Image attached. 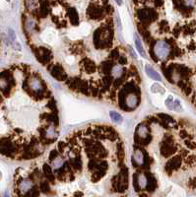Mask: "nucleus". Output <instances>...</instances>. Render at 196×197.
I'll return each instance as SVG.
<instances>
[{
	"instance_id": "1",
	"label": "nucleus",
	"mask_w": 196,
	"mask_h": 197,
	"mask_svg": "<svg viewBox=\"0 0 196 197\" xmlns=\"http://www.w3.org/2000/svg\"><path fill=\"white\" fill-rule=\"evenodd\" d=\"M91 33V26L87 23H82L78 28H73L69 31V38L71 40L76 41L79 38L88 36Z\"/></svg>"
},
{
	"instance_id": "2",
	"label": "nucleus",
	"mask_w": 196,
	"mask_h": 197,
	"mask_svg": "<svg viewBox=\"0 0 196 197\" xmlns=\"http://www.w3.org/2000/svg\"><path fill=\"white\" fill-rule=\"evenodd\" d=\"M154 52L160 60H165L170 52V46L167 41H158L154 45Z\"/></svg>"
},
{
	"instance_id": "3",
	"label": "nucleus",
	"mask_w": 196,
	"mask_h": 197,
	"mask_svg": "<svg viewBox=\"0 0 196 197\" xmlns=\"http://www.w3.org/2000/svg\"><path fill=\"white\" fill-rule=\"evenodd\" d=\"M41 38L45 44H48L49 45H54L58 40L57 32L52 28H48L46 30H45L44 33H42Z\"/></svg>"
},
{
	"instance_id": "4",
	"label": "nucleus",
	"mask_w": 196,
	"mask_h": 197,
	"mask_svg": "<svg viewBox=\"0 0 196 197\" xmlns=\"http://www.w3.org/2000/svg\"><path fill=\"white\" fill-rule=\"evenodd\" d=\"M29 87L32 91L39 93V92L42 91L44 85H42L41 81L39 78H37V77H32V78L29 80Z\"/></svg>"
},
{
	"instance_id": "5",
	"label": "nucleus",
	"mask_w": 196,
	"mask_h": 197,
	"mask_svg": "<svg viewBox=\"0 0 196 197\" xmlns=\"http://www.w3.org/2000/svg\"><path fill=\"white\" fill-rule=\"evenodd\" d=\"M145 73H146V75L149 77V78H151L152 80L158 81V82H161L162 81L161 75L158 73V72L151 65H149V64H146V65H145Z\"/></svg>"
},
{
	"instance_id": "6",
	"label": "nucleus",
	"mask_w": 196,
	"mask_h": 197,
	"mask_svg": "<svg viewBox=\"0 0 196 197\" xmlns=\"http://www.w3.org/2000/svg\"><path fill=\"white\" fill-rule=\"evenodd\" d=\"M138 102H139V99H138V96L136 95V94L131 93V94H129V95L126 96L125 104H126V106H128L129 109H133L135 108H137Z\"/></svg>"
},
{
	"instance_id": "7",
	"label": "nucleus",
	"mask_w": 196,
	"mask_h": 197,
	"mask_svg": "<svg viewBox=\"0 0 196 197\" xmlns=\"http://www.w3.org/2000/svg\"><path fill=\"white\" fill-rule=\"evenodd\" d=\"M34 186V182L29 178H24L20 181L19 183V190L21 191V193H26V192H29L30 190L32 189Z\"/></svg>"
},
{
	"instance_id": "8",
	"label": "nucleus",
	"mask_w": 196,
	"mask_h": 197,
	"mask_svg": "<svg viewBox=\"0 0 196 197\" xmlns=\"http://www.w3.org/2000/svg\"><path fill=\"white\" fill-rule=\"evenodd\" d=\"M134 44H135V48H136V50H137V52L141 55L143 58H147V53H146V50L144 48V45L142 44L141 40H140V38L134 34Z\"/></svg>"
},
{
	"instance_id": "9",
	"label": "nucleus",
	"mask_w": 196,
	"mask_h": 197,
	"mask_svg": "<svg viewBox=\"0 0 196 197\" xmlns=\"http://www.w3.org/2000/svg\"><path fill=\"white\" fill-rule=\"evenodd\" d=\"M133 160H134V162L137 164V166H143L144 165V163H145V157H144V154H143V152L141 151V150H139V149H137V150H135L134 151V153H133Z\"/></svg>"
},
{
	"instance_id": "10",
	"label": "nucleus",
	"mask_w": 196,
	"mask_h": 197,
	"mask_svg": "<svg viewBox=\"0 0 196 197\" xmlns=\"http://www.w3.org/2000/svg\"><path fill=\"white\" fill-rule=\"evenodd\" d=\"M150 91L152 94H160V95H164V94L166 93V90L165 88L162 86V85L160 83H158V81H155L154 83H153L151 85V87H150Z\"/></svg>"
},
{
	"instance_id": "11",
	"label": "nucleus",
	"mask_w": 196,
	"mask_h": 197,
	"mask_svg": "<svg viewBox=\"0 0 196 197\" xmlns=\"http://www.w3.org/2000/svg\"><path fill=\"white\" fill-rule=\"evenodd\" d=\"M122 74H123V67L121 65L116 64V65H114L112 68V75L113 78L119 79L122 76Z\"/></svg>"
},
{
	"instance_id": "12",
	"label": "nucleus",
	"mask_w": 196,
	"mask_h": 197,
	"mask_svg": "<svg viewBox=\"0 0 196 197\" xmlns=\"http://www.w3.org/2000/svg\"><path fill=\"white\" fill-rule=\"evenodd\" d=\"M109 116L110 119L116 124H121L123 122V117L119 114L117 111H114V110H110L109 111Z\"/></svg>"
},
{
	"instance_id": "13",
	"label": "nucleus",
	"mask_w": 196,
	"mask_h": 197,
	"mask_svg": "<svg viewBox=\"0 0 196 197\" xmlns=\"http://www.w3.org/2000/svg\"><path fill=\"white\" fill-rule=\"evenodd\" d=\"M137 183H138V185H139L140 188L144 189V188L148 185V179H147L146 175H145L144 174H138V177H137Z\"/></svg>"
},
{
	"instance_id": "14",
	"label": "nucleus",
	"mask_w": 196,
	"mask_h": 197,
	"mask_svg": "<svg viewBox=\"0 0 196 197\" xmlns=\"http://www.w3.org/2000/svg\"><path fill=\"white\" fill-rule=\"evenodd\" d=\"M63 165H64V159H62L60 157H57L52 161V170H58V169L62 168Z\"/></svg>"
},
{
	"instance_id": "15",
	"label": "nucleus",
	"mask_w": 196,
	"mask_h": 197,
	"mask_svg": "<svg viewBox=\"0 0 196 197\" xmlns=\"http://www.w3.org/2000/svg\"><path fill=\"white\" fill-rule=\"evenodd\" d=\"M137 135L139 138H146L148 135V128L145 124H141L137 128Z\"/></svg>"
},
{
	"instance_id": "16",
	"label": "nucleus",
	"mask_w": 196,
	"mask_h": 197,
	"mask_svg": "<svg viewBox=\"0 0 196 197\" xmlns=\"http://www.w3.org/2000/svg\"><path fill=\"white\" fill-rule=\"evenodd\" d=\"M45 135L49 139L55 138V137H56V131H55V128L52 125L48 126V128H46V130H45Z\"/></svg>"
},
{
	"instance_id": "17",
	"label": "nucleus",
	"mask_w": 196,
	"mask_h": 197,
	"mask_svg": "<svg viewBox=\"0 0 196 197\" xmlns=\"http://www.w3.org/2000/svg\"><path fill=\"white\" fill-rule=\"evenodd\" d=\"M26 5L29 10H35L39 6V3H37V0H26Z\"/></svg>"
},
{
	"instance_id": "18",
	"label": "nucleus",
	"mask_w": 196,
	"mask_h": 197,
	"mask_svg": "<svg viewBox=\"0 0 196 197\" xmlns=\"http://www.w3.org/2000/svg\"><path fill=\"white\" fill-rule=\"evenodd\" d=\"M173 101H174V97L173 95H169V97L166 99L165 101V106H167V109L169 110H173Z\"/></svg>"
},
{
	"instance_id": "19",
	"label": "nucleus",
	"mask_w": 196,
	"mask_h": 197,
	"mask_svg": "<svg viewBox=\"0 0 196 197\" xmlns=\"http://www.w3.org/2000/svg\"><path fill=\"white\" fill-rule=\"evenodd\" d=\"M8 38H9V40L11 42H14L16 41V34H15V31L12 29H8Z\"/></svg>"
},
{
	"instance_id": "20",
	"label": "nucleus",
	"mask_w": 196,
	"mask_h": 197,
	"mask_svg": "<svg viewBox=\"0 0 196 197\" xmlns=\"http://www.w3.org/2000/svg\"><path fill=\"white\" fill-rule=\"evenodd\" d=\"M26 27H27V30L28 31H33L34 28H35V22H34V20L31 19V18H29L27 20V23H26Z\"/></svg>"
},
{
	"instance_id": "21",
	"label": "nucleus",
	"mask_w": 196,
	"mask_h": 197,
	"mask_svg": "<svg viewBox=\"0 0 196 197\" xmlns=\"http://www.w3.org/2000/svg\"><path fill=\"white\" fill-rule=\"evenodd\" d=\"M8 87V80L5 78H0V89H6Z\"/></svg>"
},
{
	"instance_id": "22",
	"label": "nucleus",
	"mask_w": 196,
	"mask_h": 197,
	"mask_svg": "<svg viewBox=\"0 0 196 197\" xmlns=\"http://www.w3.org/2000/svg\"><path fill=\"white\" fill-rule=\"evenodd\" d=\"M13 48L16 49V50H21L22 49V45H21V44L18 41H15L13 42Z\"/></svg>"
},
{
	"instance_id": "23",
	"label": "nucleus",
	"mask_w": 196,
	"mask_h": 197,
	"mask_svg": "<svg viewBox=\"0 0 196 197\" xmlns=\"http://www.w3.org/2000/svg\"><path fill=\"white\" fill-rule=\"evenodd\" d=\"M116 27H117V29L119 30V31H122V24H121V22H120V19H119V17H118V15H116Z\"/></svg>"
},
{
	"instance_id": "24",
	"label": "nucleus",
	"mask_w": 196,
	"mask_h": 197,
	"mask_svg": "<svg viewBox=\"0 0 196 197\" xmlns=\"http://www.w3.org/2000/svg\"><path fill=\"white\" fill-rule=\"evenodd\" d=\"M74 61H75V58L73 56H68L66 57V62L68 64H70V65H72V64H74Z\"/></svg>"
},
{
	"instance_id": "25",
	"label": "nucleus",
	"mask_w": 196,
	"mask_h": 197,
	"mask_svg": "<svg viewBox=\"0 0 196 197\" xmlns=\"http://www.w3.org/2000/svg\"><path fill=\"white\" fill-rule=\"evenodd\" d=\"M184 3L187 6H191L194 3V0H184Z\"/></svg>"
},
{
	"instance_id": "26",
	"label": "nucleus",
	"mask_w": 196,
	"mask_h": 197,
	"mask_svg": "<svg viewBox=\"0 0 196 197\" xmlns=\"http://www.w3.org/2000/svg\"><path fill=\"white\" fill-rule=\"evenodd\" d=\"M129 51H130V53L132 54V57H133L134 59H136V58H137V57H136V53L134 52L133 48H129Z\"/></svg>"
},
{
	"instance_id": "27",
	"label": "nucleus",
	"mask_w": 196,
	"mask_h": 197,
	"mask_svg": "<svg viewBox=\"0 0 196 197\" xmlns=\"http://www.w3.org/2000/svg\"><path fill=\"white\" fill-rule=\"evenodd\" d=\"M116 2L117 3V5H119V6L122 5V0H116Z\"/></svg>"
},
{
	"instance_id": "28",
	"label": "nucleus",
	"mask_w": 196,
	"mask_h": 197,
	"mask_svg": "<svg viewBox=\"0 0 196 197\" xmlns=\"http://www.w3.org/2000/svg\"><path fill=\"white\" fill-rule=\"evenodd\" d=\"M1 178H2V173L0 172V179H1Z\"/></svg>"
}]
</instances>
